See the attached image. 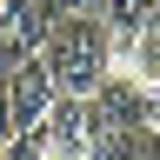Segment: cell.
<instances>
[{
	"label": "cell",
	"mask_w": 160,
	"mask_h": 160,
	"mask_svg": "<svg viewBox=\"0 0 160 160\" xmlns=\"http://www.w3.org/2000/svg\"><path fill=\"white\" fill-rule=\"evenodd\" d=\"M40 67L53 73L60 93L93 100L100 80L113 73V33H107V20H100V13H60L53 33L40 40Z\"/></svg>",
	"instance_id": "cell-1"
},
{
	"label": "cell",
	"mask_w": 160,
	"mask_h": 160,
	"mask_svg": "<svg viewBox=\"0 0 160 160\" xmlns=\"http://www.w3.org/2000/svg\"><path fill=\"white\" fill-rule=\"evenodd\" d=\"M153 127H160L153 120V93L140 80H127V73L100 80V93H93V147L100 140H147Z\"/></svg>",
	"instance_id": "cell-2"
},
{
	"label": "cell",
	"mask_w": 160,
	"mask_h": 160,
	"mask_svg": "<svg viewBox=\"0 0 160 160\" xmlns=\"http://www.w3.org/2000/svg\"><path fill=\"white\" fill-rule=\"evenodd\" d=\"M53 100H60V87H53V73L40 67V53L27 60V67H13V73H7V107H13V133H20V127H40V120L53 113Z\"/></svg>",
	"instance_id": "cell-3"
},
{
	"label": "cell",
	"mask_w": 160,
	"mask_h": 160,
	"mask_svg": "<svg viewBox=\"0 0 160 160\" xmlns=\"http://www.w3.org/2000/svg\"><path fill=\"white\" fill-rule=\"evenodd\" d=\"M53 20H60V0H0V33L13 47H27V53H40Z\"/></svg>",
	"instance_id": "cell-4"
},
{
	"label": "cell",
	"mask_w": 160,
	"mask_h": 160,
	"mask_svg": "<svg viewBox=\"0 0 160 160\" xmlns=\"http://www.w3.org/2000/svg\"><path fill=\"white\" fill-rule=\"evenodd\" d=\"M113 73H127V80H140V87L153 93V80H160V27L120 40V47H113Z\"/></svg>",
	"instance_id": "cell-5"
},
{
	"label": "cell",
	"mask_w": 160,
	"mask_h": 160,
	"mask_svg": "<svg viewBox=\"0 0 160 160\" xmlns=\"http://www.w3.org/2000/svg\"><path fill=\"white\" fill-rule=\"evenodd\" d=\"M100 20H107V33H113V47H120V40H133V33L153 27V0H107Z\"/></svg>",
	"instance_id": "cell-6"
},
{
	"label": "cell",
	"mask_w": 160,
	"mask_h": 160,
	"mask_svg": "<svg viewBox=\"0 0 160 160\" xmlns=\"http://www.w3.org/2000/svg\"><path fill=\"white\" fill-rule=\"evenodd\" d=\"M47 147H53V133H47V120H40V127H20L0 160H47Z\"/></svg>",
	"instance_id": "cell-7"
},
{
	"label": "cell",
	"mask_w": 160,
	"mask_h": 160,
	"mask_svg": "<svg viewBox=\"0 0 160 160\" xmlns=\"http://www.w3.org/2000/svg\"><path fill=\"white\" fill-rule=\"evenodd\" d=\"M7 140H13V107H7V80H0V153H7Z\"/></svg>",
	"instance_id": "cell-8"
},
{
	"label": "cell",
	"mask_w": 160,
	"mask_h": 160,
	"mask_svg": "<svg viewBox=\"0 0 160 160\" xmlns=\"http://www.w3.org/2000/svg\"><path fill=\"white\" fill-rule=\"evenodd\" d=\"M107 0H60V13H100Z\"/></svg>",
	"instance_id": "cell-9"
},
{
	"label": "cell",
	"mask_w": 160,
	"mask_h": 160,
	"mask_svg": "<svg viewBox=\"0 0 160 160\" xmlns=\"http://www.w3.org/2000/svg\"><path fill=\"white\" fill-rule=\"evenodd\" d=\"M153 120H160V80H153Z\"/></svg>",
	"instance_id": "cell-10"
},
{
	"label": "cell",
	"mask_w": 160,
	"mask_h": 160,
	"mask_svg": "<svg viewBox=\"0 0 160 160\" xmlns=\"http://www.w3.org/2000/svg\"><path fill=\"white\" fill-rule=\"evenodd\" d=\"M153 27H160V0H153Z\"/></svg>",
	"instance_id": "cell-11"
}]
</instances>
